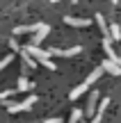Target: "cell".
<instances>
[{
  "label": "cell",
  "instance_id": "6da1fadb",
  "mask_svg": "<svg viewBox=\"0 0 121 123\" xmlns=\"http://www.w3.org/2000/svg\"><path fill=\"white\" fill-rule=\"evenodd\" d=\"M50 57H73V55H80L82 53V46H71V48H50L48 50Z\"/></svg>",
  "mask_w": 121,
  "mask_h": 123
},
{
  "label": "cell",
  "instance_id": "7a4b0ae2",
  "mask_svg": "<svg viewBox=\"0 0 121 123\" xmlns=\"http://www.w3.org/2000/svg\"><path fill=\"white\" fill-rule=\"evenodd\" d=\"M48 32H50V25H48V23H39V27L32 32L34 37H32V41H30V43H32V46H39L41 41L48 37Z\"/></svg>",
  "mask_w": 121,
  "mask_h": 123
},
{
  "label": "cell",
  "instance_id": "3957f363",
  "mask_svg": "<svg viewBox=\"0 0 121 123\" xmlns=\"http://www.w3.org/2000/svg\"><path fill=\"white\" fill-rule=\"evenodd\" d=\"M98 100H101V93L94 89V91L89 93V100H87V107H85V112H82V114H85V116H94V112H96V105H98Z\"/></svg>",
  "mask_w": 121,
  "mask_h": 123
},
{
  "label": "cell",
  "instance_id": "277c9868",
  "mask_svg": "<svg viewBox=\"0 0 121 123\" xmlns=\"http://www.w3.org/2000/svg\"><path fill=\"white\" fill-rule=\"evenodd\" d=\"M23 50H25L27 55H32V57H34L37 62H39V59H46V57H50V53H48V50L39 48V46H32V43H27V46H25Z\"/></svg>",
  "mask_w": 121,
  "mask_h": 123
},
{
  "label": "cell",
  "instance_id": "5b68a950",
  "mask_svg": "<svg viewBox=\"0 0 121 123\" xmlns=\"http://www.w3.org/2000/svg\"><path fill=\"white\" fill-rule=\"evenodd\" d=\"M64 23H66V25H73V27H87V25H91L89 18H76V16H64Z\"/></svg>",
  "mask_w": 121,
  "mask_h": 123
},
{
  "label": "cell",
  "instance_id": "8992f818",
  "mask_svg": "<svg viewBox=\"0 0 121 123\" xmlns=\"http://www.w3.org/2000/svg\"><path fill=\"white\" fill-rule=\"evenodd\" d=\"M101 68H103L105 73H110V75H121V66L114 64L112 59H105L103 64H101Z\"/></svg>",
  "mask_w": 121,
  "mask_h": 123
},
{
  "label": "cell",
  "instance_id": "52a82bcc",
  "mask_svg": "<svg viewBox=\"0 0 121 123\" xmlns=\"http://www.w3.org/2000/svg\"><path fill=\"white\" fill-rule=\"evenodd\" d=\"M87 89H89V84H87V82H80L78 87H73V91L69 93V98H71V100H78V98H80L82 93L87 91Z\"/></svg>",
  "mask_w": 121,
  "mask_h": 123
},
{
  "label": "cell",
  "instance_id": "ba28073f",
  "mask_svg": "<svg viewBox=\"0 0 121 123\" xmlns=\"http://www.w3.org/2000/svg\"><path fill=\"white\" fill-rule=\"evenodd\" d=\"M37 27H39V23H34V25H18V27H14V34H32Z\"/></svg>",
  "mask_w": 121,
  "mask_h": 123
},
{
  "label": "cell",
  "instance_id": "9c48e42d",
  "mask_svg": "<svg viewBox=\"0 0 121 123\" xmlns=\"http://www.w3.org/2000/svg\"><path fill=\"white\" fill-rule=\"evenodd\" d=\"M21 59H23V66H25V68H34L37 66V59L32 57V55H27L25 50H21Z\"/></svg>",
  "mask_w": 121,
  "mask_h": 123
},
{
  "label": "cell",
  "instance_id": "30bf717a",
  "mask_svg": "<svg viewBox=\"0 0 121 123\" xmlns=\"http://www.w3.org/2000/svg\"><path fill=\"white\" fill-rule=\"evenodd\" d=\"M103 73H105V71H103V68H101V66H98V68H94V71H91L89 75H87V80H85V82H87V84H89V87H91V84H94V82H96V80H98V78H101V75H103Z\"/></svg>",
  "mask_w": 121,
  "mask_h": 123
},
{
  "label": "cell",
  "instance_id": "8fae6325",
  "mask_svg": "<svg viewBox=\"0 0 121 123\" xmlns=\"http://www.w3.org/2000/svg\"><path fill=\"white\" fill-rule=\"evenodd\" d=\"M5 110L7 112H12V114H16V112H25V107H23V103H9V100H5Z\"/></svg>",
  "mask_w": 121,
  "mask_h": 123
},
{
  "label": "cell",
  "instance_id": "7c38bea8",
  "mask_svg": "<svg viewBox=\"0 0 121 123\" xmlns=\"http://www.w3.org/2000/svg\"><path fill=\"white\" fill-rule=\"evenodd\" d=\"M96 23H98V27H101V32H103V37H110V32H108V21L103 18V14H96Z\"/></svg>",
  "mask_w": 121,
  "mask_h": 123
},
{
  "label": "cell",
  "instance_id": "4fadbf2b",
  "mask_svg": "<svg viewBox=\"0 0 121 123\" xmlns=\"http://www.w3.org/2000/svg\"><path fill=\"white\" fill-rule=\"evenodd\" d=\"M108 32H110V39H114V41L121 39V27L117 25V23H112V25L108 27Z\"/></svg>",
  "mask_w": 121,
  "mask_h": 123
},
{
  "label": "cell",
  "instance_id": "5bb4252c",
  "mask_svg": "<svg viewBox=\"0 0 121 123\" xmlns=\"http://www.w3.org/2000/svg\"><path fill=\"white\" fill-rule=\"evenodd\" d=\"M16 91H30V80H27L25 75H21V78H18V84H16Z\"/></svg>",
  "mask_w": 121,
  "mask_h": 123
},
{
  "label": "cell",
  "instance_id": "9a60e30c",
  "mask_svg": "<svg viewBox=\"0 0 121 123\" xmlns=\"http://www.w3.org/2000/svg\"><path fill=\"white\" fill-rule=\"evenodd\" d=\"M14 93H18L16 89H5V91H0V103H5V100H9V98H12Z\"/></svg>",
  "mask_w": 121,
  "mask_h": 123
},
{
  "label": "cell",
  "instance_id": "2e32d148",
  "mask_svg": "<svg viewBox=\"0 0 121 123\" xmlns=\"http://www.w3.org/2000/svg\"><path fill=\"white\" fill-rule=\"evenodd\" d=\"M82 116H85V114H82V110H73V112H71V119H69V123H78V121H82Z\"/></svg>",
  "mask_w": 121,
  "mask_h": 123
},
{
  "label": "cell",
  "instance_id": "e0dca14e",
  "mask_svg": "<svg viewBox=\"0 0 121 123\" xmlns=\"http://www.w3.org/2000/svg\"><path fill=\"white\" fill-rule=\"evenodd\" d=\"M34 103H37V96H34V93H32V96H27V98H25V100H23V107H25V112H27V110H30V107H32V105H34Z\"/></svg>",
  "mask_w": 121,
  "mask_h": 123
},
{
  "label": "cell",
  "instance_id": "ac0fdd59",
  "mask_svg": "<svg viewBox=\"0 0 121 123\" xmlns=\"http://www.w3.org/2000/svg\"><path fill=\"white\" fill-rule=\"evenodd\" d=\"M39 64H41V66H46L48 71H55V64H53V59H50V57H46V59H39Z\"/></svg>",
  "mask_w": 121,
  "mask_h": 123
},
{
  "label": "cell",
  "instance_id": "d6986e66",
  "mask_svg": "<svg viewBox=\"0 0 121 123\" xmlns=\"http://www.w3.org/2000/svg\"><path fill=\"white\" fill-rule=\"evenodd\" d=\"M12 62H14V55H7V57H2V59H0V71H2L5 66H9Z\"/></svg>",
  "mask_w": 121,
  "mask_h": 123
},
{
  "label": "cell",
  "instance_id": "ffe728a7",
  "mask_svg": "<svg viewBox=\"0 0 121 123\" xmlns=\"http://www.w3.org/2000/svg\"><path fill=\"white\" fill-rule=\"evenodd\" d=\"M44 123H62V119H59V116H53V119H46Z\"/></svg>",
  "mask_w": 121,
  "mask_h": 123
},
{
  "label": "cell",
  "instance_id": "44dd1931",
  "mask_svg": "<svg viewBox=\"0 0 121 123\" xmlns=\"http://www.w3.org/2000/svg\"><path fill=\"white\" fill-rule=\"evenodd\" d=\"M9 48H12V50H18V41L12 39V41H9Z\"/></svg>",
  "mask_w": 121,
  "mask_h": 123
},
{
  "label": "cell",
  "instance_id": "7402d4cb",
  "mask_svg": "<svg viewBox=\"0 0 121 123\" xmlns=\"http://www.w3.org/2000/svg\"><path fill=\"white\" fill-rule=\"evenodd\" d=\"M112 62H114V64H119V66H121V55H114V59H112Z\"/></svg>",
  "mask_w": 121,
  "mask_h": 123
},
{
  "label": "cell",
  "instance_id": "603a6c76",
  "mask_svg": "<svg viewBox=\"0 0 121 123\" xmlns=\"http://www.w3.org/2000/svg\"><path fill=\"white\" fill-rule=\"evenodd\" d=\"M50 2H53V5H57V2H59V0H50Z\"/></svg>",
  "mask_w": 121,
  "mask_h": 123
},
{
  "label": "cell",
  "instance_id": "cb8c5ba5",
  "mask_svg": "<svg viewBox=\"0 0 121 123\" xmlns=\"http://www.w3.org/2000/svg\"><path fill=\"white\" fill-rule=\"evenodd\" d=\"M117 2H119V0H112V5H117Z\"/></svg>",
  "mask_w": 121,
  "mask_h": 123
},
{
  "label": "cell",
  "instance_id": "d4e9b609",
  "mask_svg": "<svg viewBox=\"0 0 121 123\" xmlns=\"http://www.w3.org/2000/svg\"><path fill=\"white\" fill-rule=\"evenodd\" d=\"M71 2H73V5H76V2H78V0H71Z\"/></svg>",
  "mask_w": 121,
  "mask_h": 123
},
{
  "label": "cell",
  "instance_id": "484cf974",
  "mask_svg": "<svg viewBox=\"0 0 121 123\" xmlns=\"http://www.w3.org/2000/svg\"><path fill=\"white\" fill-rule=\"evenodd\" d=\"M82 123H85V121H82Z\"/></svg>",
  "mask_w": 121,
  "mask_h": 123
}]
</instances>
